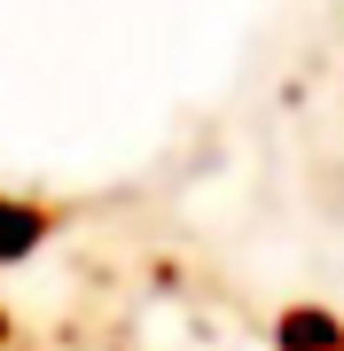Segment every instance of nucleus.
Instances as JSON below:
<instances>
[{
	"label": "nucleus",
	"instance_id": "obj_1",
	"mask_svg": "<svg viewBox=\"0 0 344 351\" xmlns=\"http://www.w3.org/2000/svg\"><path fill=\"white\" fill-rule=\"evenodd\" d=\"M47 234H55L47 203L0 195V274H8V265H24V258H39V250H47Z\"/></svg>",
	"mask_w": 344,
	"mask_h": 351
}]
</instances>
